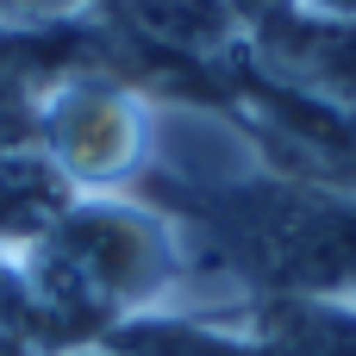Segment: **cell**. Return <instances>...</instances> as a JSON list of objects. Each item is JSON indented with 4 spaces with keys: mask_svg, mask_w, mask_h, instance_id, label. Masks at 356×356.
Wrapping results in <instances>:
<instances>
[{
    "mask_svg": "<svg viewBox=\"0 0 356 356\" xmlns=\"http://www.w3.org/2000/svg\"><path fill=\"white\" fill-rule=\"evenodd\" d=\"M169 275L163 238L138 213H69L44 244V307L50 313H113L144 300Z\"/></svg>",
    "mask_w": 356,
    "mask_h": 356,
    "instance_id": "1",
    "label": "cell"
},
{
    "mask_svg": "<svg viewBox=\"0 0 356 356\" xmlns=\"http://www.w3.org/2000/svg\"><path fill=\"white\" fill-rule=\"evenodd\" d=\"M125 144H131V119L106 94H69L56 106V156L75 175H113L125 163Z\"/></svg>",
    "mask_w": 356,
    "mask_h": 356,
    "instance_id": "2",
    "label": "cell"
},
{
    "mask_svg": "<svg viewBox=\"0 0 356 356\" xmlns=\"http://www.w3.org/2000/svg\"><path fill=\"white\" fill-rule=\"evenodd\" d=\"M119 6L150 44H163L175 56H219L232 38L225 0H119Z\"/></svg>",
    "mask_w": 356,
    "mask_h": 356,
    "instance_id": "3",
    "label": "cell"
},
{
    "mask_svg": "<svg viewBox=\"0 0 356 356\" xmlns=\"http://www.w3.org/2000/svg\"><path fill=\"white\" fill-rule=\"evenodd\" d=\"M257 338L269 356H356V313L332 300H294L275 307Z\"/></svg>",
    "mask_w": 356,
    "mask_h": 356,
    "instance_id": "4",
    "label": "cell"
},
{
    "mask_svg": "<svg viewBox=\"0 0 356 356\" xmlns=\"http://www.w3.org/2000/svg\"><path fill=\"white\" fill-rule=\"evenodd\" d=\"M288 63L319 69L325 88H356V19L294 25V31H288Z\"/></svg>",
    "mask_w": 356,
    "mask_h": 356,
    "instance_id": "5",
    "label": "cell"
},
{
    "mask_svg": "<svg viewBox=\"0 0 356 356\" xmlns=\"http://www.w3.org/2000/svg\"><path fill=\"white\" fill-rule=\"evenodd\" d=\"M344 6H356V0H344Z\"/></svg>",
    "mask_w": 356,
    "mask_h": 356,
    "instance_id": "6",
    "label": "cell"
}]
</instances>
